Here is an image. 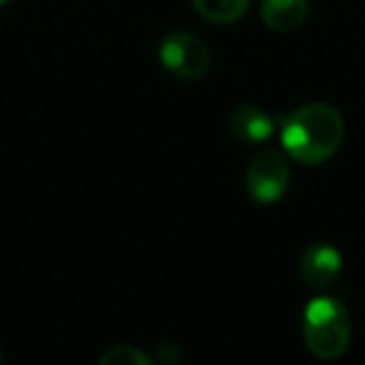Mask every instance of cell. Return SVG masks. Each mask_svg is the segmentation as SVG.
<instances>
[{
  "instance_id": "obj_1",
  "label": "cell",
  "mask_w": 365,
  "mask_h": 365,
  "mask_svg": "<svg viewBox=\"0 0 365 365\" xmlns=\"http://www.w3.org/2000/svg\"><path fill=\"white\" fill-rule=\"evenodd\" d=\"M343 115L328 103H308L283 120L280 140L290 158L305 165H318L335 155L343 143Z\"/></svg>"
},
{
  "instance_id": "obj_2",
  "label": "cell",
  "mask_w": 365,
  "mask_h": 365,
  "mask_svg": "<svg viewBox=\"0 0 365 365\" xmlns=\"http://www.w3.org/2000/svg\"><path fill=\"white\" fill-rule=\"evenodd\" d=\"M303 338L318 358L333 360L343 355L350 345V315L345 305L330 295L310 300L303 313Z\"/></svg>"
},
{
  "instance_id": "obj_3",
  "label": "cell",
  "mask_w": 365,
  "mask_h": 365,
  "mask_svg": "<svg viewBox=\"0 0 365 365\" xmlns=\"http://www.w3.org/2000/svg\"><path fill=\"white\" fill-rule=\"evenodd\" d=\"M160 63L182 81H200L210 71V53L193 33H170L160 43Z\"/></svg>"
},
{
  "instance_id": "obj_4",
  "label": "cell",
  "mask_w": 365,
  "mask_h": 365,
  "mask_svg": "<svg viewBox=\"0 0 365 365\" xmlns=\"http://www.w3.org/2000/svg\"><path fill=\"white\" fill-rule=\"evenodd\" d=\"M245 185L255 203H275L290 185V168L275 150H258L245 170Z\"/></svg>"
},
{
  "instance_id": "obj_5",
  "label": "cell",
  "mask_w": 365,
  "mask_h": 365,
  "mask_svg": "<svg viewBox=\"0 0 365 365\" xmlns=\"http://www.w3.org/2000/svg\"><path fill=\"white\" fill-rule=\"evenodd\" d=\"M340 270H343V258L328 243H313L300 258V275L315 290L333 288L340 278Z\"/></svg>"
},
{
  "instance_id": "obj_6",
  "label": "cell",
  "mask_w": 365,
  "mask_h": 365,
  "mask_svg": "<svg viewBox=\"0 0 365 365\" xmlns=\"http://www.w3.org/2000/svg\"><path fill=\"white\" fill-rule=\"evenodd\" d=\"M228 128L235 140L245 143V145H258V143H265L273 135V120H270V115L263 108L253 106V103L235 106L228 118Z\"/></svg>"
},
{
  "instance_id": "obj_7",
  "label": "cell",
  "mask_w": 365,
  "mask_h": 365,
  "mask_svg": "<svg viewBox=\"0 0 365 365\" xmlns=\"http://www.w3.org/2000/svg\"><path fill=\"white\" fill-rule=\"evenodd\" d=\"M260 18L270 31L293 33L308 18V0H263Z\"/></svg>"
},
{
  "instance_id": "obj_8",
  "label": "cell",
  "mask_w": 365,
  "mask_h": 365,
  "mask_svg": "<svg viewBox=\"0 0 365 365\" xmlns=\"http://www.w3.org/2000/svg\"><path fill=\"white\" fill-rule=\"evenodd\" d=\"M195 11L210 23H235L245 11L250 0H193Z\"/></svg>"
},
{
  "instance_id": "obj_9",
  "label": "cell",
  "mask_w": 365,
  "mask_h": 365,
  "mask_svg": "<svg viewBox=\"0 0 365 365\" xmlns=\"http://www.w3.org/2000/svg\"><path fill=\"white\" fill-rule=\"evenodd\" d=\"M98 365H153V360L133 345H113L103 353Z\"/></svg>"
},
{
  "instance_id": "obj_10",
  "label": "cell",
  "mask_w": 365,
  "mask_h": 365,
  "mask_svg": "<svg viewBox=\"0 0 365 365\" xmlns=\"http://www.w3.org/2000/svg\"><path fill=\"white\" fill-rule=\"evenodd\" d=\"M3 3H8V0H0V6H3Z\"/></svg>"
}]
</instances>
